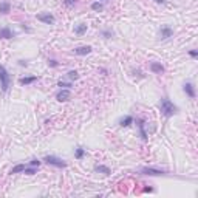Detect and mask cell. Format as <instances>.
Segmentation results:
<instances>
[{"label":"cell","instance_id":"6da1fadb","mask_svg":"<svg viewBox=\"0 0 198 198\" xmlns=\"http://www.w3.org/2000/svg\"><path fill=\"white\" fill-rule=\"evenodd\" d=\"M160 109H161V113H163L166 118L174 116V115L178 112L177 105H175L172 101H170V99H167V98H163V99H161V102H160Z\"/></svg>","mask_w":198,"mask_h":198},{"label":"cell","instance_id":"7a4b0ae2","mask_svg":"<svg viewBox=\"0 0 198 198\" xmlns=\"http://www.w3.org/2000/svg\"><path fill=\"white\" fill-rule=\"evenodd\" d=\"M9 82H11V79H9V74H8L6 68L3 67V65H0V84H2L3 91L9 90Z\"/></svg>","mask_w":198,"mask_h":198},{"label":"cell","instance_id":"3957f363","mask_svg":"<svg viewBox=\"0 0 198 198\" xmlns=\"http://www.w3.org/2000/svg\"><path fill=\"white\" fill-rule=\"evenodd\" d=\"M44 161H47L48 164L54 166V167H67V161L60 160V158H57V156H53V155L45 156V158H44Z\"/></svg>","mask_w":198,"mask_h":198},{"label":"cell","instance_id":"277c9868","mask_svg":"<svg viewBox=\"0 0 198 198\" xmlns=\"http://www.w3.org/2000/svg\"><path fill=\"white\" fill-rule=\"evenodd\" d=\"M141 174H144V175H152V177L166 175L164 170H160V169H152V167H142V169H141Z\"/></svg>","mask_w":198,"mask_h":198},{"label":"cell","instance_id":"5b68a950","mask_svg":"<svg viewBox=\"0 0 198 198\" xmlns=\"http://www.w3.org/2000/svg\"><path fill=\"white\" fill-rule=\"evenodd\" d=\"M37 20H41V22H44V23H47V25H53V23L56 22L54 16L50 14V12H42V14H37Z\"/></svg>","mask_w":198,"mask_h":198},{"label":"cell","instance_id":"8992f818","mask_svg":"<svg viewBox=\"0 0 198 198\" xmlns=\"http://www.w3.org/2000/svg\"><path fill=\"white\" fill-rule=\"evenodd\" d=\"M70 96H71L70 88H62L59 93L56 95V99H57L59 102H65V101H68V99H70Z\"/></svg>","mask_w":198,"mask_h":198},{"label":"cell","instance_id":"52a82bcc","mask_svg":"<svg viewBox=\"0 0 198 198\" xmlns=\"http://www.w3.org/2000/svg\"><path fill=\"white\" fill-rule=\"evenodd\" d=\"M183 90H184V93H186L190 99H193V98H195V87H193V84L186 82V84L183 85Z\"/></svg>","mask_w":198,"mask_h":198},{"label":"cell","instance_id":"ba28073f","mask_svg":"<svg viewBox=\"0 0 198 198\" xmlns=\"http://www.w3.org/2000/svg\"><path fill=\"white\" fill-rule=\"evenodd\" d=\"M91 48L90 45H82V47H77V48H74V54H77V56H85V54H88V53H91Z\"/></svg>","mask_w":198,"mask_h":198},{"label":"cell","instance_id":"9c48e42d","mask_svg":"<svg viewBox=\"0 0 198 198\" xmlns=\"http://www.w3.org/2000/svg\"><path fill=\"white\" fill-rule=\"evenodd\" d=\"M144 124H146V122H144V119H141V118H139V119H136V125L139 128V135H141V138L144 141H146L147 139V131H146V128H144Z\"/></svg>","mask_w":198,"mask_h":198},{"label":"cell","instance_id":"30bf717a","mask_svg":"<svg viewBox=\"0 0 198 198\" xmlns=\"http://www.w3.org/2000/svg\"><path fill=\"white\" fill-rule=\"evenodd\" d=\"M150 70H152V73H155V74L164 73V67H163L160 62H152V63H150Z\"/></svg>","mask_w":198,"mask_h":198},{"label":"cell","instance_id":"8fae6325","mask_svg":"<svg viewBox=\"0 0 198 198\" xmlns=\"http://www.w3.org/2000/svg\"><path fill=\"white\" fill-rule=\"evenodd\" d=\"M172 34H174V31H172V28H170V26H163L161 31H160L161 39H169V37H172Z\"/></svg>","mask_w":198,"mask_h":198},{"label":"cell","instance_id":"7c38bea8","mask_svg":"<svg viewBox=\"0 0 198 198\" xmlns=\"http://www.w3.org/2000/svg\"><path fill=\"white\" fill-rule=\"evenodd\" d=\"M0 37H3V39H12V37H14V33H12L8 26H5V28L0 30Z\"/></svg>","mask_w":198,"mask_h":198},{"label":"cell","instance_id":"4fadbf2b","mask_svg":"<svg viewBox=\"0 0 198 198\" xmlns=\"http://www.w3.org/2000/svg\"><path fill=\"white\" fill-rule=\"evenodd\" d=\"M37 81V76H26V77H22L20 79V84L22 85H30V84H33V82H36Z\"/></svg>","mask_w":198,"mask_h":198},{"label":"cell","instance_id":"5bb4252c","mask_svg":"<svg viewBox=\"0 0 198 198\" xmlns=\"http://www.w3.org/2000/svg\"><path fill=\"white\" fill-rule=\"evenodd\" d=\"M11 11V3L9 2H2L0 3V14H8Z\"/></svg>","mask_w":198,"mask_h":198},{"label":"cell","instance_id":"9a60e30c","mask_svg":"<svg viewBox=\"0 0 198 198\" xmlns=\"http://www.w3.org/2000/svg\"><path fill=\"white\" fill-rule=\"evenodd\" d=\"M74 33H76L77 36H82V34H85V33H87V25H85V23L77 25L76 28H74Z\"/></svg>","mask_w":198,"mask_h":198},{"label":"cell","instance_id":"2e32d148","mask_svg":"<svg viewBox=\"0 0 198 198\" xmlns=\"http://www.w3.org/2000/svg\"><path fill=\"white\" fill-rule=\"evenodd\" d=\"M95 170H96V172H99V174H104V175H110V174H112L110 169H109L107 166H96Z\"/></svg>","mask_w":198,"mask_h":198},{"label":"cell","instance_id":"e0dca14e","mask_svg":"<svg viewBox=\"0 0 198 198\" xmlns=\"http://www.w3.org/2000/svg\"><path fill=\"white\" fill-rule=\"evenodd\" d=\"M119 124L122 127H128L130 124H133V118H131V116H125V118H122V119L119 121Z\"/></svg>","mask_w":198,"mask_h":198},{"label":"cell","instance_id":"ac0fdd59","mask_svg":"<svg viewBox=\"0 0 198 198\" xmlns=\"http://www.w3.org/2000/svg\"><path fill=\"white\" fill-rule=\"evenodd\" d=\"M25 164H17V166H14V167H12L11 169V172L9 174H20V172H23V170H25Z\"/></svg>","mask_w":198,"mask_h":198},{"label":"cell","instance_id":"d6986e66","mask_svg":"<svg viewBox=\"0 0 198 198\" xmlns=\"http://www.w3.org/2000/svg\"><path fill=\"white\" fill-rule=\"evenodd\" d=\"M68 79L70 81H76V79H79V73L76 71V70H71V71H68Z\"/></svg>","mask_w":198,"mask_h":198},{"label":"cell","instance_id":"ffe728a7","mask_svg":"<svg viewBox=\"0 0 198 198\" xmlns=\"http://www.w3.org/2000/svg\"><path fill=\"white\" fill-rule=\"evenodd\" d=\"M37 172V169L34 167V166H31V167H25V170H23V174H26V175H34Z\"/></svg>","mask_w":198,"mask_h":198},{"label":"cell","instance_id":"44dd1931","mask_svg":"<svg viewBox=\"0 0 198 198\" xmlns=\"http://www.w3.org/2000/svg\"><path fill=\"white\" fill-rule=\"evenodd\" d=\"M84 155H85V150H84L82 147H77V149H76V158H77V160H81Z\"/></svg>","mask_w":198,"mask_h":198},{"label":"cell","instance_id":"7402d4cb","mask_svg":"<svg viewBox=\"0 0 198 198\" xmlns=\"http://www.w3.org/2000/svg\"><path fill=\"white\" fill-rule=\"evenodd\" d=\"M91 9H93V11H102V9H104V6H102V3L95 2L93 5H91Z\"/></svg>","mask_w":198,"mask_h":198},{"label":"cell","instance_id":"603a6c76","mask_svg":"<svg viewBox=\"0 0 198 198\" xmlns=\"http://www.w3.org/2000/svg\"><path fill=\"white\" fill-rule=\"evenodd\" d=\"M57 85H59L60 88H62V87H63V88H70V87H71V84H70V82H59Z\"/></svg>","mask_w":198,"mask_h":198},{"label":"cell","instance_id":"cb8c5ba5","mask_svg":"<svg viewBox=\"0 0 198 198\" xmlns=\"http://www.w3.org/2000/svg\"><path fill=\"white\" fill-rule=\"evenodd\" d=\"M48 65H50V67H57L59 63H57V60H54V59H50V60H48Z\"/></svg>","mask_w":198,"mask_h":198},{"label":"cell","instance_id":"d4e9b609","mask_svg":"<svg viewBox=\"0 0 198 198\" xmlns=\"http://www.w3.org/2000/svg\"><path fill=\"white\" fill-rule=\"evenodd\" d=\"M30 166L39 167V166H41V161H39V160H33V161H30Z\"/></svg>","mask_w":198,"mask_h":198},{"label":"cell","instance_id":"484cf974","mask_svg":"<svg viewBox=\"0 0 198 198\" xmlns=\"http://www.w3.org/2000/svg\"><path fill=\"white\" fill-rule=\"evenodd\" d=\"M65 5H67V6H74L76 0H65Z\"/></svg>","mask_w":198,"mask_h":198},{"label":"cell","instance_id":"4316f807","mask_svg":"<svg viewBox=\"0 0 198 198\" xmlns=\"http://www.w3.org/2000/svg\"><path fill=\"white\" fill-rule=\"evenodd\" d=\"M189 54H190L192 57H196V56H198V51H196V50H190V51H189Z\"/></svg>","mask_w":198,"mask_h":198},{"label":"cell","instance_id":"83f0119b","mask_svg":"<svg viewBox=\"0 0 198 198\" xmlns=\"http://www.w3.org/2000/svg\"><path fill=\"white\" fill-rule=\"evenodd\" d=\"M102 36L109 39V37H112V33H110V31H104V33H102Z\"/></svg>","mask_w":198,"mask_h":198},{"label":"cell","instance_id":"f1b7e54d","mask_svg":"<svg viewBox=\"0 0 198 198\" xmlns=\"http://www.w3.org/2000/svg\"><path fill=\"white\" fill-rule=\"evenodd\" d=\"M19 63H20V65H22V67H26V62H25V60H20V62H19Z\"/></svg>","mask_w":198,"mask_h":198},{"label":"cell","instance_id":"f546056e","mask_svg":"<svg viewBox=\"0 0 198 198\" xmlns=\"http://www.w3.org/2000/svg\"><path fill=\"white\" fill-rule=\"evenodd\" d=\"M155 2H156V3H164L166 0H155Z\"/></svg>","mask_w":198,"mask_h":198},{"label":"cell","instance_id":"4dcf8cb0","mask_svg":"<svg viewBox=\"0 0 198 198\" xmlns=\"http://www.w3.org/2000/svg\"><path fill=\"white\" fill-rule=\"evenodd\" d=\"M102 2H109V0H102Z\"/></svg>","mask_w":198,"mask_h":198}]
</instances>
